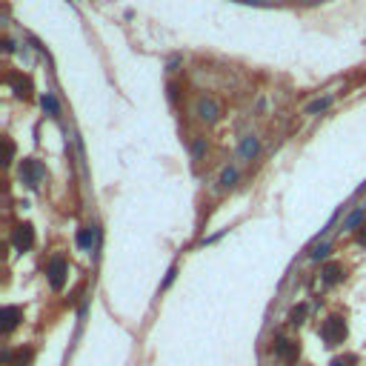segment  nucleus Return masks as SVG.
Listing matches in <instances>:
<instances>
[{"mask_svg":"<svg viewBox=\"0 0 366 366\" xmlns=\"http://www.w3.org/2000/svg\"><path fill=\"white\" fill-rule=\"evenodd\" d=\"M12 243L17 252H29L34 246V226L32 223H20L15 232H12Z\"/></svg>","mask_w":366,"mask_h":366,"instance_id":"5","label":"nucleus"},{"mask_svg":"<svg viewBox=\"0 0 366 366\" xmlns=\"http://www.w3.org/2000/svg\"><path fill=\"white\" fill-rule=\"evenodd\" d=\"M364 215H366V206H364V209H358V212H352V215L343 220V229H355V226L364 220Z\"/></svg>","mask_w":366,"mask_h":366,"instance_id":"12","label":"nucleus"},{"mask_svg":"<svg viewBox=\"0 0 366 366\" xmlns=\"http://www.w3.org/2000/svg\"><path fill=\"white\" fill-rule=\"evenodd\" d=\"M192 155H195V157H203V155H206V137L195 134V140H192Z\"/></svg>","mask_w":366,"mask_h":366,"instance_id":"14","label":"nucleus"},{"mask_svg":"<svg viewBox=\"0 0 366 366\" xmlns=\"http://www.w3.org/2000/svg\"><path fill=\"white\" fill-rule=\"evenodd\" d=\"M92 237H95V232H92L89 226L80 229V232H78V246H80V249H89V246H92Z\"/></svg>","mask_w":366,"mask_h":366,"instance_id":"13","label":"nucleus"},{"mask_svg":"<svg viewBox=\"0 0 366 366\" xmlns=\"http://www.w3.org/2000/svg\"><path fill=\"white\" fill-rule=\"evenodd\" d=\"M40 103H43V109H46V112H49L52 117H57V115H60V106H57V98H54L52 92H46V95L40 98Z\"/></svg>","mask_w":366,"mask_h":366,"instance_id":"10","label":"nucleus"},{"mask_svg":"<svg viewBox=\"0 0 366 366\" xmlns=\"http://www.w3.org/2000/svg\"><path fill=\"white\" fill-rule=\"evenodd\" d=\"M358 237H361V240H366V226L361 229V232H358Z\"/></svg>","mask_w":366,"mask_h":366,"instance_id":"20","label":"nucleus"},{"mask_svg":"<svg viewBox=\"0 0 366 366\" xmlns=\"http://www.w3.org/2000/svg\"><path fill=\"white\" fill-rule=\"evenodd\" d=\"M303 317H306V306H295L292 312H289V323H303Z\"/></svg>","mask_w":366,"mask_h":366,"instance_id":"16","label":"nucleus"},{"mask_svg":"<svg viewBox=\"0 0 366 366\" xmlns=\"http://www.w3.org/2000/svg\"><path fill=\"white\" fill-rule=\"evenodd\" d=\"M20 181L26 183V186H40L43 181V166L34 160V157H26V160H20Z\"/></svg>","mask_w":366,"mask_h":366,"instance_id":"3","label":"nucleus"},{"mask_svg":"<svg viewBox=\"0 0 366 366\" xmlns=\"http://www.w3.org/2000/svg\"><path fill=\"white\" fill-rule=\"evenodd\" d=\"M320 275H323V283H329V286H332V283H338L340 278H343V266H340V263H326Z\"/></svg>","mask_w":366,"mask_h":366,"instance_id":"9","label":"nucleus"},{"mask_svg":"<svg viewBox=\"0 0 366 366\" xmlns=\"http://www.w3.org/2000/svg\"><path fill=\"white\" fill-rule=\"evenodd\" d=\"M349 361H355V358H335V361H332V366H346Z\"/></svg>","mask_w":366,"mask_h":366,"instance_id":"17","label":"nucleus"},{"mask_svg":"<svg viewBox=\"0 0 366 366\" xmlns=\"http://www.w3.org/2000/svg\"><path fill=\"white\" fill-rule=\"evenodd\" d=\"M175 275H178V269H169V275H166V281H163V286H169V283L175 281Z\"/></svg>","mask_w":366,"mask_h":366,"instance_id":"19","label":"nucleus"},{"mask_svg":"<svg viewBox=\"0 0 366 366\" xmlns=\"http://www.w3.org/2000/svg\"><path fill=\"white\" fill-rule=\"evenodd\" d=\"M195 115H198L203 123H217V120H220V103H217L212 95H200L198 103H195Z\"/></svg>","mask_w":366,"mask_h":366,"instance_id":"2","label":"nucleus"},{"mask_svg":"<svg viewBox=\"0 0 366 366\" xmlns=\"http://www.w3.org/2000/svg\"><path fill=\"white\" fill-rule=\"evenodd\" d=\"M20 317H23V312H20L17 306H6V309H3V335L12 332V329L17 326V320H20Z\"/></svg>","mask_w":366,"mask_h":366,"instance_id":"8","label":"nucleus"},{"mask_svg":"<svg viewBox=\"0 0 366 366\" xmlns=\"http://www.w3.org/2000/svg\"><path fill=\"white\" fill-rule=\"evenodd\" d=\"M329 103H332V98H317L315 103H309V106H306V115H317V112L329 109Z\"/></svg>","mask_w":366,"mask_h":366,"instance_id":"11","label":"nucleus"},{"mask_svg":"<svg viewBox=\"0 0 366 366\" xmlns=\"http://www.w3.org/2000/svg\"><path fill=\"white\" fill-rule=\"evenodd\" d=\"M169 98L178 100V83H169Z\"/></svg>","mask_w":366,"mask_h":366,"instance_id":"18","label":"nucleus"},{"mask_svg":"<svg viewBox=\"0 0 366 366\" xmlns=\"http://www.w3.org/2000/svg\"><path fill=\"white\" fill-rule=\"evenodd\" d=\"M320 338H323V343H329V346L343 343V340H346V320L338 317V315L326 317L323 326H320Z\"/></svg>","mask_w":366,"mask_h":366,"instance_id":"1","label":"nucleus"},{"mask_svg":"<svg viewBox=\"0 0 366 366\" xmlns=\"http://www.w3.org/2000/svg\"><path fill=\"white\" fill-rule=\"evenodd\" d=\"M275 355L281 358V361H286V364H298V343H292V340H286V338H281L278 343H275Z\"/></svg>","mask_w":366,"mask_h":366,"instance_id":"6","label":"nucleus"},{"mask_svg":"<svg viewBox=\"0 0 366 366\" xmlns=\"http://www.w3.org/2000/svg\"><path fill=\"white\" fill-rule=\"evenodd\" d=\"M46 275H49L52 289H63V286H66V275H69L66 261H63V258H52V261H49V269H46Z\"/></svg>","mask_w":366,"mask_h":366,"instance_id":"4","label":"nucleus"},{"mask_svg":"<svg viewBox=\"0 0 366 366\" xmlns=\"http://www.w3.org/2000/svg\"><path fill=\"white\" fill-rule=\"evenodd\" d=\"M237 181V169H223V172H220V186H232V183Z\"/></svg>","mask_w":366,"mask_h":366,"instance_id":"15","label":"nucleus"},{"mask_svg":"<svg viewBox=\"0 0 366 366\" xmlns=\"http://www.w3.org/2000/svg\"><path fill=\"white\" fill-rule=\"evenodd\" d=\"M258 152H261V140H258L255 134H246V137L240 140V157H243V160H252V157H258Z\"/></svg>","mask_w":366,"mask_h":366,"instance_id":"7","label":"nucleus"}]
</instances>
